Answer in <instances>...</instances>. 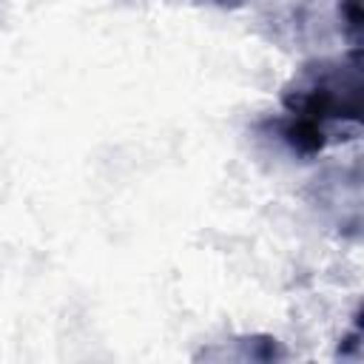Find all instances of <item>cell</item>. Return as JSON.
Instances as JSON below:
<instances>
[{"instance_id": "6da1fadb", "label": "cell", "mask_w": 364, "mask_h": 364, "mask_svg": "<svg viewBox=\"0 0 364 364\" xmlns=\"http://www.w3.org/2000/svg\"><path fill=\"white\" fill-rule=\"evenodd\" d=\"M361 91V46L344 57L313 60L282 88L284 114L273 128L293 154L318 156L330 142H336V128H358Z\"/></svg>"}, {"instance_id": "7a4b0ae2", "label": "cell", "mask_w": 364, "mask_h": 364, "mask_svg": "<svg viewBox=\"0 0 364 364\" xmlns=\"http://www.w3.org/2000/svg\"><path fill=\"white\" fill-rule=\"evenodd\" d=\"M338 17L350 46H361V0H338Z\"/></svg>"}, {"instance_id": "3957f363", "label": "cell", "mask_w": 364, "mask_h": 364, "mask_svg": "<svg viewBox=\"0 0 364 364\" xmlns=\"http://www.w3.org/2000/svg\"><path fill=\"white\" fill-rule=\"evenodd\" d=\"M205 3H213V6H219V9H239V6H245V3H250V0H205Z\"/></svg>"}]
</instances>
